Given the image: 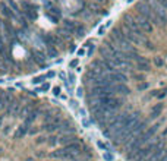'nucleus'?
<instances>
[{"label": "nucleus", "mask_w": 167, "mask_h": 161, "mask_svg": "<svg viewBox=\"0 0 167 161\" xmlns=\"http://www.w3.org/2000/svg\"><path fill=\"white\" fill-rule=\"evenodd\" d=\"M134 18H135V21L138 22L139 28H141L144 32H148V34L152 32V29H154V28H152V24L150 22V19H147L145 16H142V15H139V13H136Z\"/></svg>", "instance_id": "nucleus-1"}, {"label": "nucleus", "mask_w": 167, "mask_h": 161, "mask_svg": "<svg viewBox=\"0 0 167 161\" xmlns=\"http://www.w3.org/2000/svg\"><path fill=\"white\" fill-rule=\"evenodd\" d=\"M135 62H136V68H138L139 71H142V72H148V71L151 69L150 62H148V60H147L145 57H141V56H139V57H138V59H136Z\"/></svg>", "instance_id": "nucleus-2"}, {"label": "nucleus", "mask_w": 167, "mask_h": 161, "mask_svg": "<svg viewBox=\"0 0 167 161\" xmlns=\"http://www.w3.org/2000/svg\"><path fill=\"white\" fill-rule=\"evenodd\" d=\"M115 91H116V95H129V87L126 84H115Z\"/></svg>", "instance_id": "nucleus-3"}, {"label": "nucleus", "mask_w": 167, "mask_h": 161, "mask_svg": "<svg viewBox=\"0 0 167 161\" xmlns=\"http://www.w3.org/2000/svg\"><path fill=\"white\" fill-rule=\"evenodd\" d=\"M43 41L46 43V46H47V47H56V44H57V43H60V40H59L57 37L50 35V34H47V35L43 37Z\"/></svg>", "instance_id": "nucleus-4"}, {"label": "nucleus", "mask_w": 167, "mask_h": 161, "mask_svg": "<svg viewBox=\"0 0 167 161\" xmlns=\"http://www.w3.org/2000/svg\"><path fill=\"white\" fill-rule=\"evenodd\" d=\"M46 57H47V56H46L44 53H41V51H34V53H33V59L35 60V63H37V65H40L41 68L44 66Z\"/></svg>", "instance_id": "nucleus-5"}, {"label": "nucleus", "mask_w": 167, "mask_h": 161, "mask_svg": "<svg viewBox=\"0 0 167 161\" xmlns=\"http://www.w3.org/2000/svg\"><path fill=\"white\" fill-rule=\"evenodd\" d=\"M63 25H65V28H66L70 34H73V32H75V29H76V26H78V25H76L75 22H72V21H65V22H63Z\"/></svg>", "instance_id": "nucleus-6"}, {"label": "nucleus", "mask_w": 167, "mask_h": 161, "mask_svg": "<svg viewBox=\"0 0 167 161\" xmlns=\"http://www.w3.org/2000/svg\"><path fill=\"white\" fill-rule=\"evenodd\" d=\"M47 79H46V75H38V76H34L33 78V82L34 85H40V84H43V82H46Z\"/></svg>", "instance_id": "nucleus-7"}, {"label": "nucleus", "mask_w": 167, "mask_h": 161, "mask_svg": "<svg viewBox=\"0 0 167 161\" xmlns=\"http://www.w3.org/2000/svg\"><path fill=\"white\" fill-rule=\"evenodd\" d=\"M0 7H1V12H3V15H4V16H7V18H13V12H12L6 4H3V3H1V4H0Z\"/></svg>", "instance_id": "nucleus-8"}, {"label": "nucleus", "mask_w": 167, "mask_h": 161, "mask_svg": "<svg viewBox=\"0 0 167 161\" xmlns=\"http://www.w3.org/2000/svg\"><path fill=\"white\" fill-rule=\"evenodd\" d=\"M161 110H163V104H158V106H154V107L151 108V116H152V117H157V116H160Z\"/></svg>", "instance_id": "nucleus-9"}, {"label": "nucleus", "mask_w": 167, "mask_h": 161, "mask_svg": "<svg viewBox=\"0 0 167 161\" xmlns=\"http://www.w3.org/2000/svg\"><path fill=\"white\" fill-rule=\"evenodd\" d=\"M103 160L104 161H115V155H113V152L112 151H104L103 152Z\"/></svg>", "instance_id": "nucleus-10"}, {"label": "nucleus", "mask_w": 167, "mask_h": 161, "mask_svg": "<svg viewBox=\"0 0 167 161\" xmlns=\"http://www.w3.org/2000/svg\"><path fill=\"white\" fill-rule=\"evenodd\" d=\"M46 56H47V57H50V59L56 57V56H57V49H56V47H47Z\"/></svg>", "instance_id": "nucleus-11"}, {"label": "nucleus", "mask_w": 167, "mask_h": 161, "mask_svg": "<svg viewBox=\"0 0 167 161\" xmlns=\"http://www.w3.org/2000/svg\"><path fill=\"white\" fill-rule=\"evenodd\" d=\"M97 146L100 148L103 152H104V151H112V149H110V146L104 142V141H101V139H98V141H97Z\"/></svg>", "instance_id": "nucleus-12"}, {"label": "nucleus", "mask_w": 167, "mask_h": 161, "mask_svg": "<svg viewBox=\"0 0 167 161\" xmlns=\"http://www.w3.org/2000/svg\"><path fill=\"white\" fill-rule=\"evenodd\" d=\"M50 90H51V85L49 84V82H44V84H43L38 90L35 91V92H49Z\"/></svg>", "instance_id": "nucleus-13"}, {"label": "nucleus", "mask_w": 167, "mask_h": 161, "mask_svg": "<svg viewBox=\"0 0 167 161\" xmlns=\"http://www.w3.org/2000/svg\"><path fill=\"white\" fill-rule=\"evenodd\" d=\"M81 123H82V126L85 127V129H89L91 126H92V120L91 119H86V117H82V120H81Z\"/></svg>", "instance_id": "nucleus-14"}, {"label": "nucleus", "mask_w": 167, "mask_h": 161, "mask_svg": "<svg viewBox=\"0 0 167 161\" xmlns=\"http://www.w3.org/2000/svg\"><path fill=\"white\" fill-rule=\"evenodd\" d=\"M67 82H69L70 85H73V84L76 82V76H75L73 72H67Z\"/></svg>", "instance_id": "nucleus-15"}, {"label": "nucleus", "mask_w": 167, "mask_h": 161, "mask_svg": "<svg viewBox=\"0 0 167 161\" xmlns=\"http://www.w3.org/2000/svg\"><path fill=\"white\" fill-rule=\"evenodd\" d=\"M154 95H155L157 98H164L167 95V88H164V90H161V91H155Z\"/></svg>", "instance_id": "nucleus-16"}, {"label": "nucleus", "mask_w": 167, "mask_h": 161, "mask_svg": "<svg viewBox=\"0 0 167 161\" xmlns=\"http://www.w3.org/2000/svg\"><path fill=\"white\" fill-rule=\"evenodd\" d=\"M78 65H79V59L76 57V59L69 62V69H75V68H78Z\"/></svg>", "instance_id": "nucleus-17"}, {"label": "nucleus", "mask_w": 167, "mask_h": 161, "mask_svg": "<svg viewBox=\"0 0 167 161\" xmlns=\"http://www.w3.org/2000/svg\"><path fill=\"white\" fill-rule=\"evenodd\" d=\"M73 34H76L78 37H84V34H85V29H84V26H81V25H78Z\"/></svg>", "instance_id": "nucleus-18"}, {"label": "nucleus", "mask_w": 167, "mask_h": 161, "mask_svg": "<svg viewBox=\"0 0 167 161\" xmlns=\"http://www.w3.org/2000/svg\"><path fill=\"white\" fill-rule=\"evenodd\" d=\"M51 91H53V95H56V97H59V95L62 94V88H60L59 85L53 87V88H51Z\"/></svg>", "instance_id": "nucleus-19"}, {"label": "nucleus", "mask_w": 167, "mask_h": 161, "mask_svg": "<svg viewBox=\"0 0 167 161\" xmlns=\"http://www.w3.org/2000/svg\"><path fill=\"white\" fill-rule=\"evenodd\" d=\"M25 15H27L30 19H35V18H37V13H35V12H33V10H25Z\"/></svg>", "instance_id": "nucleus-20"}, {"label": "nucleus", "mask_w": 167, "mask_h": 161, "mask_svg": "<svg viewBox=\"0 0 167 161\" xmlns=\"http://www.w3.org/2000/svg\"><path fill=\"white\" fill-rule=\"evenodd\" d=\"M56 76V72L54 71H49L46 73V79H51V78H54Z\"/></svg>", "instance_id": "nucleus-21"}, {"label": "nucleus", "mask_w": 167, "mask_h": 161, "mask_svg": "<svg viewBox=\"0 0 167 161\" xmlns=\"http://www.w3.org/2000/svg\"><path fill=\"white\" fill-rule=\"evenodd\" d=\"M154 63H155L157 66H163V63H164V62H163V59H161V57H155V59H154Z\"/></svg>", "instance_id": "nucleus-22"}, {"label": "nucleus", "mask_w": 167, "mask_h": 161, "mask_svg": "<svg viewBox=\"0 0 167 161\" xmlns=\"http://www.w3.org/2000/svg\"><path fill=\"white\" fill-rule=\"evenodd\" d=\"M69 104H70V107H72V108H75V110H79V106H78V103H76L75 100H70V101H69Z\"/></svg>", "instance_id": "nucleus-23"}, {"label": "nucleus", "mask_w": 167, "mask_h": 161, "mask_svg": "<svg viewBox=\"0 0 167 161\" xmlns=\"http://www.w3.org/2000/svg\"><path fill=\"white\" fill-rule=\"evenodd\" d=\"M76 97H78V98H82L84 97V88L82 87H79V88L76 90Z\"/></svg>", "instance_id": "nucleus-24"}, {"label": "nucleus", "mask_w": 167, "mask_h": 161, "mask_svg": "<svg viewBox=\"0 0 167 161\" xmlns=\"http://www.w3.org/2000/svg\"><path fill=\"white\" fill-rule=\"evenodd\" d=\"M147 88H148V84L147 82H142V84L138 85V90L139 91H144V90H147Z\"/></svg>", "instance_id": "nucleus-25"}, {"label": "nucleus", "mask_w": 167, "mask_h": 161, "mask_svg": "<svg viewBox=\"0 0 167 161\" xmlns=\"http://www.w3.org/2000/svg\"><path fill=\"white\" fill-rule=\"evenodd\" d=\"M46 16H47V18H50L51 21H53V22H57V16H54V15H51L50 12H47V13H46Z\"/></svg>", "instance_id": "nucleus-26"}, {"label": "nucleus", "mask_w": 167, "mask_h": 161, "mask_svg": "<svg viewBox=\"0 0 167 161\" xmlns=\"http://www.w3.org/2000/svg\"><path fill=\"white\" fill-rule=\"evenodd\" d=\"M76 54H78L79 57H84V56L86 54V51H85V49H79V50L76 51Z\"/></svg>", "instance_id": "nucleus-27"}, {"label": "nucleus", "mask_w": 167, "mask_h": 161, "mask_svg": "<svg viewBox=\"0 0 167 161\" xmlns=\"http://www.w3.org/2000/svg\"><path fill=\"white\" fill-rule=\"evenodd\" d=\"M104 32H106V26L101 25L100 28H98V35H104Z\"/></svg>", "instance_id": "nucleus-28"}, {"label": "nucleus", "mask_w": 167, "mask_h": 161, "mask_svg": "<svg viewBox=\"0 0 167 161\" xmlns=\"http://www.w3.org/2000/svg\"><path fill=\"white\" fill-rule=\"evenodd\" d=\"M157 1H158V3L164 7V9H167V0H157Z\"/></svg>", "instance_id": "nucleus-29"}, {"label": "nucleus", "mask_w": 167, "mask_h": 161, "mask_svg": "<svg viewBox=\"0 0 167 161\" xmlns=\"http://www.w3.org/2000/svg\"><path fill=\"white\" fill-rule=\"evenodd\" d=\"M7 1H9V4L12 6V9H13V10H18V6L13 3V0H7Z\"/></svg>", "instance_id": "nucleus-30"}, {"label": "nucleus", "mask_w": 167, "mask_h": 161, "mask_svg": "<svg viewBox=\"0 0 167 161\" xmlns=\"http://www.w3.org/2000/svg\"><path fill=\"white\" fill-rule=\"evenodd\" d=\"M144 44H145V46H147L150 50H154V47H152V44H151L150 41H144Z\"/></svg>", "instance_id": "nucleus-31"}, {"label": "nucleus", "mask_w": 167, "mask_h": 161, "mask_svg": "<svg viewBox=\"0 0 167 161\" xmlns=\"http://www.w3.org/2000/svg\"><path fill=\"white\" fill-rule=\"evenodd\" d=\"M135 79H138V81H142L144 79V75H134Z\"/></svg>", "instance_id": "nucleus-32"}, {"label": "nucleus", "mask_w": 167, "mask_h": 161, "mask_svg": "<svg viewBox=\"0 0 167 161\" xmlns=\"http://www.w3.org/2000/svg\"><path fill=\"white\" fill-rule=\"evenodd\" d=\"M166 135H167V127L164 129V132H163V136H166Z\"/></svg>", "instance_id": "nucleus-33"}]
</instances>
